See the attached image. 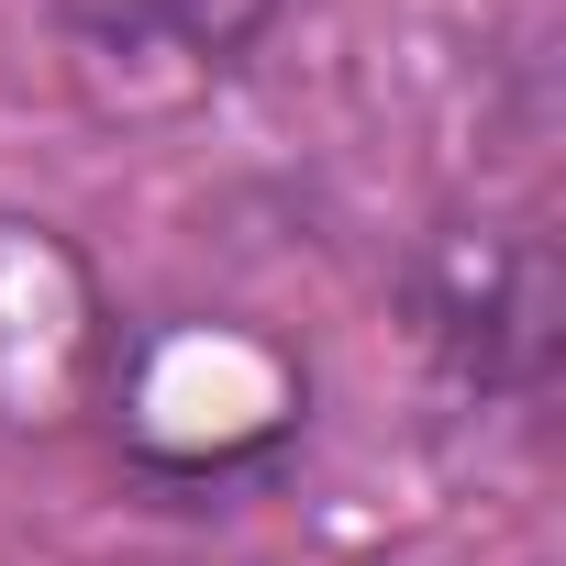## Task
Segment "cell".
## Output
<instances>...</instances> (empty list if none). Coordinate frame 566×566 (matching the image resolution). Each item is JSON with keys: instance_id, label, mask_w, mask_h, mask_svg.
Segmentation results:
<instances>
[{"instance_id": "1", "label": "cell", "mask_w": 566, "mask_h": 566, "mask_svg": "<svg viewBox=\"0 0 566 566\" xmlns=\"http://www.w3.org/2000/svg\"><path fill=\"white\" fill-rule=\"evenodd\" d=\"M112 334H101V290L90 266L45 233L0 211V422H56L90 400Z\"/></svg>"}, {"instance_id": "2", "label": "cell", "mask_w": 566, "mask_h": 566, "mask_svg": "<svg viewBox=\"0 0 566 566\" xmlns=\"http://www.w3.org/2000/svg\"><path fill=\"white\" fill-rule=\"evenodd\" d=\"M433 345L478 389L544 378V255L522 233H444L433 255Z\"/></svg>"}, {"instance_id": "3", "label": "cell", "mask_w": 566, "mask_h": 566, "mask_svg": "<svg viewBox=\"0 0 566 566\" xmlns=\"http://www.w3.org/2000/svg\"><path fill=\"white\" fill-rule=\"evenodd\" d=\"M266 23V0H67V45L78 67H178V78H211L233 67V45Z\"/></svg>"}]
</instances>
